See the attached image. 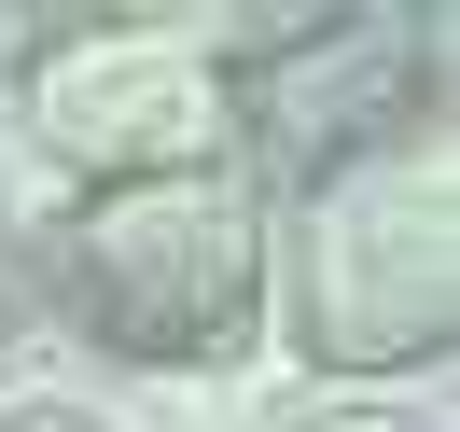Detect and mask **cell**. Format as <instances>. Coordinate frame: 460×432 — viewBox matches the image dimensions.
Wrapping results in <instances>:
<instances>
[{
  "label": "cell",
  "mask_w": 460,
  "mask_h": 432,
  "mask_svg": "<svg viewBox=\"0 0 460 432\" xmlns=\"http://www.w3.org/2000/svg\"><path fill=\"white\" fill-rule=\"evenodd\" d=\"M279 321L321 376H404L447 363L460 335V196H447V126L376 140L349 168L293 181L279 237H265Z\"/></svg>",
  "instance_id": "1"
},
{
  "label": "cell",
  "mask_w": 460,
  "mask_h": 432,
  "mask_svg": "<svg viewBox=\"0 0 460 432\" xmlns=\"http://www.w3.org/2000/svg\"><path fill=\"white\" fill-rule=\"evenodd\" d=\"M57 307L140 376L237 363L265 321V196L237 168H168V181H98L57 237Z\"/></svg>",
  "instance_id": "2"
},
{
  "label": "cell",
  "mask_w": 460,
  "mask_h": 432,
  "mask_svg": "<svg viewBox=\"0 0 460 432\" xmlns=\"http://www.w3.org/2000/svg\"><path fill=\"white\" fill-rule=\"evenodd\" d=\"M224 112L252 140V168L293 196V181L349 168L376 140L447 126V29H419V14H293L252 57H224Z\"/></svg>",
  "instance_id": "3"
},
{
  "label": "cell",
  "mask_w": 460,
  "mask_h": 432,
  "mask_svg": "<svg viewBox=\"0 0 460 432\" xmlns=\"http://www.w3.org/2000/svg\"><path fill=\"white\" fill-rule=\"evenodd\" d=\"M29 126L57 168L84 181H168V168H224L237 112H224V42L112 14V29H70L29 70Z\"/></svg>",
  "instance_id": "4"
},
{
  "label": "cell",
  "mask_w": 460,
  "mask_h": 432,
  "mask_svg": "<svg viewBox=\"0 0 460 432\" xmlns=\"http://www.w3.org/2000/svg\"><path fill=\"white\" fill-rule=\"evenodd\" d=\"M29 335V251H14V224H0V348Z\"/></svg>",
  "instance_id": "5"
},
{
  "label": "cell",
  "mask_w": 460,
  "mask_h": 432,
  "mask_svg": "<svg viewBox=\"0 0 460 432\" xmlns=\"http://www.w3.org/2000/svg\"><path fill=\"white\" fill-rule=\"evenodd\" d=\"M321 432H447V419H419V404H349V419H321Z\"/></svg>",
  "instance_id": "6"
},
{
  "label": "cell",
  "mask_w": 460,
  "mask_h": 432,
  "mask_svg": "<svg viewBox=\"0 0 460 432\" xmlns=\"http://www.w3.org/2000/svg\"><path fill=\"white\" fill-rule=\"evenodd\" d=\"M0 432H98L84 404H0Z\"/></svg>",
  "instance_id": "7"
}]
</instances>
